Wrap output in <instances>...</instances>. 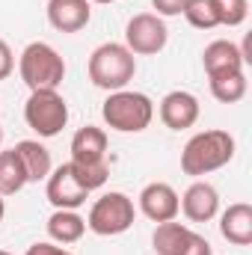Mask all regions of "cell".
Instances as JSON below:
<instances>
[{"instance_id": "cell-29", "label": "cell", "mask_w": 252, "mask_h": 255, "mask_svg": "<svg viewBox=\"0 0 252 255\" xmlns=\"http://www.w3.org/2000/svg\"><path fill=\"white\" fill-rule=\"evenodd\" d=\"M0 255H12V253H6V250H0Z\"/></svg>"}, {"instance_id": "cell-21", "label": "cell", "mask_w": 252, "mask_h": 255, "mask_svg": "<svg viewBox=\"0 0 252 255\" xmlns=\"http://www.w3.org/2000/svg\"><path fill=\"white\" fill-rule=\"evenodd\" d=\"M217 12V24L223 27H238L250 15V0H211Z\"/></svg>"}, {"instance_id": "cell-6", "label": "cell", "mask_w": 252, "mask_h": 255, "mask_svg": "<svg viewBox=\"0 0 252 255\" xmlns=\"http://www.w3.org/2000/svg\"><path fill=\"white\" fill-rule=\"evenodd\" d=\"M24 119L39 136H57L68 122V104L57 89H36L24 104Z\"/></svg>"}, {"instance_id": "cell-30", "label": "cell", "mask_w": 252, "mask_h": 255, "mask_svg": "<svg viewBox=\"0 0 252 255\" xmlns=\"http://www.w3.org/2000/svg\"><path fill=\"white\" fill-rule=\"evenodd\" d=\"M0 142H3V128H0Z\"/></svg>"}, {"instance_id": "cell-23", "label": "cell", "mask_w": 252, "mask_h": 255, "mask_svg": "<svg viewBox=\"0 0 252 255\" xmlns=\"http://www.w3.org/2000/svg\"><path fill=\"white\" fill-rule=\"evenodd\" d=\"M184 18H187L196 30H214V27H220L211 0H190L187 9H184Z\"/></svg>"}, {"instance_id": "cell-28", "label": "cell", "mask_w": 252, "mask_h": 255, "mask_svg": "<svg viewBox=\"0 0 252 255\" xmlns=\"http://www.w3.org/2000/svg\"><path fill=\"white\" fill-rule=\"evenodd\" d=\"M89 3H116V0H89Z\"/></svg>"}, {"instance_id": "cell-7", "label": "cell", "mask_w": 252, "mask_h": 255, "mask_svg": "<svg viewBox=\"0 0 252 255\" xmlns=\"http://www.w3.org/2000/svg\"><path fill=\"white\" fill-rule=\"evenodd\" d=\"M166 39H169V30H166L163 18L154 15V12H139V15H133L125 27V48L133 57L160 54V51L166 48Z\"/></svg>"}, {"instance_id": "cell-27", "label": "cell", "mask_w": 252, "mask_h": 255, "mask_svg": "<svg viewBox=\"0 0 252 255\" xmlns=\"http://www.w3.org/2000/svg\"><path fill=\"white\" fill-rule=\"evenodd\" d=\"M6 217V202H3V196H0V220Z\"/></svg>"}, {"instance_id": "cell-2", "label": "cell", "mask_w": 252, "mask_h": 255, "mask_svg": "<svg viewBox=\"0 0 252 255\" xmlns=\"http://www.w3.org/2000/svg\"><path fill=\"white\" fill-rule=\"evenodd\" d=\"M136 74V57L119 42H104L89 57V80L98 89L119 92Z\"/></svg>"}, {"instance_id": "cell-8", "label": "cell", "mask_w": 252, "mask_h": 255, "mask_svg": "<svg viewBox=\"0 0 252 255\" xmlns=\"http://www.w3.org/2000/svg\"><path fill=\"white\" fill-rule=\"evenodd\" d=\"M154 253L157 255H214L211 244L196 235L193 229L169 220V223H157L154 235H151Z\"/></svg>"}, {"instance_id": "cell-17", "label": "cell", "mask_w": 252, "mask_h": 255, "mask_svg": "<svg viewBox=\"0 0 252 255\" xmlns=\"http://www.w3.org/2000/svg\"><path fill=\"white\" fill-rule=\"evenodd\" d=\"M15 151H18V157H21V163H24L27 184H30V181H42V178L51 175V169H54L51 151H48L39 139H21V142L15 145Z\"/></svg>"}, {"instance_id": "cell-4", "label": "cell", "mask_w": 252, "mask_h": 255, "mask_svg": "<svg viewBox=\"0 0 252 255\" xmlns=\"http://www.w3.org/2000/svg\"><path fill=\"white\" fill-rule=\"evenodd\" d=\"M18 71H21V80L30 86V92H36V89H57L65 77V60L48 42H30L21 51Z\"/></svg>"}, {"instance_id": "cell-15", "label": "cell", "mask_w": 252, "mask_h": 255, "mask_svg": "<svg viewBox=\"0 0 252 255\" xmlns=\"http://www.w3.org/2000/svg\"><path fill=\"white\" fill-rule=\"evenodd\" d=\"M104 154H107V133L101 128L86 125L71 136V163L95 166L104 163Z\"/></svg>"}, {"instance_id": "cell-1", "label": "cell", "mask_w": 252, "mask_h": 255, "mask_svg": "<svg viewBox=\"0 0 252 255\" xmlns=\"http://www.w3.org/2000/svg\"><path fill=\"white\" fill-rule=\"evenodd\" d=\"M232 157H235V136L229 130L211 128V130H202L187 139V145L181 151V169H184V175L202 178V175L223 169Z\"/></svg>"}, {"instance_id": "cell-12", "label": "cell", "mask_w": 252, "mask_h": 255, "mask_svg": "<svg viewBox=\"0 0 252 255\" xmlns=\"http://www.w3.org/2000/svg\"><path fill=\"white\" fill-rule=\"evenodd\" d=\"M202 65H205L208 80H214V77H226V74L244 71V57H241V48L235 42L217 39V42H211L202 51Z\"/></svg>"}, {"instance_id": "cell-16", "label": "cell", "mask_w": 252, "mask_h": 255, "mask_svg": "<svg viewBox=\"0 0 252 255\" xmlns=\"http://www.w3.org/2000/svg\"><path fill=\"white\" fill-rule=\"evenodd\" d=\"M220 235L235 244V247H250L252 244V205L235 202L223 211L220 217Z\"/></svg>"}, {"instance_id": "cell-20", "label": "cell", "mask_w": 252, "mask_h": 255, "mask_svg": "<svg viewBox=\"0 0 252 255\" xmlns=\"http://www.w3.org/2000/svg\"><path fill=\"white\" fill-rule=\"evenodd\" d=\"M211 95L220 104H238V101H244V95H247V74L238 71V74L214 77L211 80Z\"/></svg>"}, {"instance_id": "cell-19", "label": "cell", "mask_w": 252, "mask_h": 255, "mask_svg": "<svg viewBox=\"0 0 252 255\" xmlns=\"http://www.w3.org/2000/svg\"><path fill=\"white\" fill-rule=\"evenodd\" d=\"M24 184H27V172L18 151L15 148L0 151V196H15L24 190Z\"/></svg>"}, {"instance_id": "cell-25", "label": "cell", "mask_w": 252, "mask_h": 255, "mask_svg": "<svg viewBox=\"0 0 252 255\" xmlns=\"http://www.w3.org/2000/svg\"><path fill=\"white\" fill-rule=\"evenodd\" d=\"M15 68V57H12V48L0 39V80H6Z\"/></svg>"}, {"instance_id": "cell-10", "label": "cell", "mask_w": 252, "mask_h": 255, "mask_svg": "<svg viewBox=\"0 0 252 255\" xmlns=\"http://www.w3.org/2000/svg\"><path fill=\"white\" fill-rule=\"evenodd\" d=\"M86 196H89V190L80 187V181L74 178V172H71L68 163L51 169V175H48V202L57 211H74V208H80L86 202Z\"/></svg>"}, {"instance_id": "cell-24", "label": "cell", "mask_w": 252, "mask_h": 255, "mask_svg": "<svg viewBox=\"0 0 252 255\" xmlns=\"http://www.w3.org/2000/svg\"><path fill=\"white\" fill-rule=\"evenodd\" d=\"M187 3H190V0H151V6L157 9L154 15H160V18H175V15H184Z\"/></svg>"}, {"instance_id": "cell-11", "label": "cell", "mask_w": 252, "mask_h": 255, "mask_svg": "<svg viewBox=\"0 0 252 255\" xmlns=\"http://www.w3.org/2000/svg\"><path fill=\"white\" fill-rule=\"evenodd\" d=\"M160 122L172 130H187L199 122V98L187 89H175L160 101Z\"/></svg>"}, {"instance_id": "cell-3", "label": "cell", "mask_w": 252, "mask_h": 255, "mask_svg": "<svg viewBox=\"0 0 252 255\" xmlns=\"http://www.w3.org/2000/svg\"><path fill=\"white\" fill-rule=\"evenodd\" d=\"M104 122L119 130V133H139L151 125L154 119V104L145 92H130V89H119L110 92L104 107H101Z\"/></svg>"}, {"instance_id": "cell-9", "label": "cell", "mask_w": 252, "mask_h": 255, "mask_svg": "<svg viewBox=\"0 0 252 255\" xmlns=\"http://www.w3.org/2000/svg\"><path fill=\"white\" fill-rule=\"evenodd\" d=\"M139 211L151 223H169L181 211V196L175 193L172 184H166V181H151V184H145L142 193H139Z\"/></svg>"}, {"instance_id": "cell-18", "label": "cell", "mask_w": 252, "mask_h": 255, "mask_svg": "<svg viewBox=\"0 0 252 255\" xmlns=\"http://www.w3.org/2000/svg\"><path fill=\"white\" fill-rule=\"evenodd\" d=\"M86 232V220L74 211H54L48 217V235L57 244H77Z\"/></svg>"}, {"instance_id": "cell-13", "label": "cell", "mask_w": 252, "mask_h": 255, "mask_svg": "<svg viewBox=\"0 0 252 255\" xmlns=\"http://www.w3.org/2000/svg\"><path fill=\"white\" fill-rule=\"evenodd\" d=\"M181 211L190 223H208L220 211V193L208 181H193L181 196Z\"/></svg>"}, {"instance_id": "cell-26", "label": "cell", "mask_w": 252, "mask_h": 255, "mask_svg": "<svg viewBox=\"0 0 252 255\" xmlns=\"http://www.w3.org/2000/svg\"><path fill=\"white\" fill-rule=\"evenodd\" d=\"M27 255H74V253H68V250H63V247H54V244H33L30 250H27Z\"/></svg>"}, {"instance_id": "cell-5", "label": "cell", "mask_w": 252, "mask_h": 255, "mask_svg": "<svg viewBox=\"0 0 252 255\" xmlns=\"http://www.w3.org/2000/svg\"><path fill=\"white\" fill-rule=\"evenodd\" d=\"M133 220H136L133 199L113 190L95 199V205L89 208V217H86V229H92L101 238H113V235L127 232L133 226Z\"/></svg>"}, {"instance_id": "cell-22", "label": "cell", "mask_w": 252, "mask_h": 255, "mask_svg": "<svg viewBox=\"0 0 252 255\" xmlns=\"http://www.w3.org/2000/svg\"><path fill=\"white\" fill-rule=\"evenodd\" d=\"M68 166H71V172H74V178L80 181V187H86V190H98V187H104V181L110 178V166H107V160L104 163H95V166H83V163H71L68 160Z\"/></svg>"}, {"instance_id": "cell-14", "label": "cell", "mask_w": 252, "mask_h": 255, "mask_svg": "<svg viewBox=\"0 0 252 255\" xmlns=\"http://www.w3.org/2000/svg\"><path fill=\"white\" fill-rule=\"evenodd\" d=\"M48 21L60 33H77L92 21L89 0H48Z\"/></svg>"}]
</instances>
